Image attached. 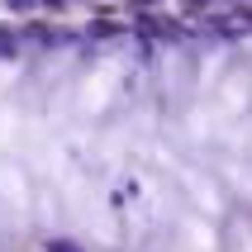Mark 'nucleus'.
Returning <instances> with one entry per match:
<instances>
[{
	"label": "nucleus",
	"mask_w": 252,
	"mask_h": 252,
	"mask_svg": "<svg viewBox=\"0 0 252 252\" xmlns=\"http://www.w3.org/2000/svg\"><path fill=\"white\" fill-rule=\"evenodd\" d=\"M167 252H219V233L210 219H181Z\"/></svg>",
	"instance_id": "7ed1b4c3"
},
{
	"label": "nucleus",
	"mask_w": 252,
	"mask_h": 252,
	"mask_svg": "<svg viewBox=\"0 0 252 252\" xmlns=\"http://www.w3.org/2000/svg\"><path fill=\"white\" fill-rule=\"evenodd\" d=\"M181 186L186 195L195 200L200 210H205V219H214V214H224V195H219V186H214V176H200V171L181 167Z\"/></svg>",
	"instance_id": "20e7f679"
},
{
	"label": "nucleus",
	"mask_w": 252,
	"mask_h": 252,
	"mask_svg": "<svg viewBox=\"0 0 252 252\" xmlns=\"http://www.w3.org/2000/svg\"><path fill=\"white\" fill-rule=\"evenodd\" d=\"M214 105L228 114H243L252 105V71H228V76H219V95H214Z\"/></svg>",
	"instance_id": "39448f33"
},
{
	"label": "nucleus",
	"mask_w": 252,
	"mask_h": 252,
	"mask_svg": "<svg viewBox=\"0 0 252 252\" xmlns=\"http://www.w3.org/2000/svg\"><path fill=\"white\" fill-rule=\"evenodd\" d=\"M119 86H124V57L110 53V57L91 62V67L76 76V86L67 91V110L76 114V119H91V114H100L119 95Z\"/></svg>",
	"instance_id": "f257e3e1"
},
{
	"label": "nucleus",
	"mask_w": 252,
	"mask_h": 252,
	"mask_svg": "<svg viewBox=\"0 0 252 252\" xmlns=\"http://www.w3.org/2000/svg\"><path fill=\"white\" fill-rule=\"evenodd\" d=\"M0 205L10 214H19V219H29V214L38 210V195L29 190L24 162H0Z\"/></svg>",
	"instance_id": "f03ea898"
}]
</instances>
